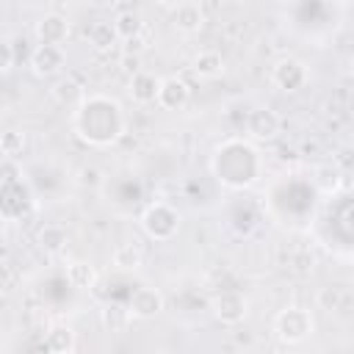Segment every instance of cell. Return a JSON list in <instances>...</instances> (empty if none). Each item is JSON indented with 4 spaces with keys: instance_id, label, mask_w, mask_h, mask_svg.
I'll list each match as a JSON object with an SVG mask.
<instances>
[{
    "instance_id": "cell-1",
    "label": "cell",
    "mask_w": 354,
    "mask_h": 354,
    "mask_svg": "<svg viewBox=\"0 0 354 354\" xmlns=\"http://www.w3.org/2000/svg\"><path fill=\"white\" fill-rule=\"evenodd\" d=\"M127 119L122 105L105 94H88L80 108L72 111V130L88 147H111L124 136Z\"/></svg>"
},
{
    "instance_id": "cell-2",
    "label": "cell",
    "mask_w": 354,
    "mask_h": 354,
    "mask_svg": "<svg viewBox=\"0 0 354 354\" xmlns=\"http://www.w3.org/2000/svg\"><path fill=\"white\" fill-rule=\"evenodd\" d=\"M213 174L232 191L246 188L260 177V152L241 138H227L213 155Z\"/></svg>"
},
{
    "instance_id": "cell-3",
    "label": "cell",
    "mask_w": 354,
    "mask_h": 354,
    "mask_svg": "<svg viewBox=\"0 0 354 354\" xmlns=\"http://www.w3.org/2000/svg\"><path fill=\"white\" fill-rule=\"evenodd\" d=\"M138 224H141L147 238H152V241H171L177 235V230H180V213L169 202H152V205L144 207Z\"/></svg>"
},
{
    "instance_id": "cell-4",
    "label": "cell",
    "mask_w": 354,
    "mask_h": 354,
    "mask_svg": "<svg viewBox=\"0 0 354 354\" xmlns=\"http://www.w3.org/2000/svg\"><path fill=\"white\" fill-rule=\"evenodd\" d=\"M315 329V321H313V313L307 307H285L279 310V315L274 318V332L282 343L293 346V343H301L313 335Z\"/></svg>"
},
{
    "instance_id": "cell-5",
    "label": "cell",
    "mask_w": 354,
    "mask_h": 354,
    "mask_svg": "<svg viewBox=\"0 0 354 354\" xmlns=\"http://www.w3.org/2000/svg\"><path fill=\"white\" fill-rule=\"evenodd\" d=\"M271 83L279 88V91H288V94H296L301 91L307 83H310V69L304 61L299 58H279L271 69Z\"/></svg>"
},
{
    "instance_id": "cell-6",
    "label": "cell",
    "mask_w": 354,
    "mask_h": 354,
    "mask_svg": "<svg viewBox=\"0 0 354 354\" xmlns=\"http://www.w3.org/2000/svg\"><path fill=\"white\" fill-rule=\"evenodd\" d=\"M210 313H213V318L218 324L235 326V324H241L246 318V299L238 290H221V293H216L210 299Z\"/></svg>"
},
{
    "instance_id": "cell-7",
    "label": "cell",
    "mask_w": 354,
    "mask_h": 354,
    "mask_svg": "<svg viewBox=\"0 0 354 354\" xmlns=\"http://www.w3.org/2000/svg\"><path fill=\"white\" fill-rule=\"evenodd\" d=\"M28 66L39 77H53L66 66V53L64 47H55V44H36L28 58Z\"/></svg>"
},
{
    "instance_id": "cell-8",
    "label": "cell",
    "mask_w": 354,
    "mask_h": 354,
    "mask_svg": "<svg viewBox=\"0 0 354 354\" xmlns=\"http://www.w3.org/2000/svg\"><path fill=\"white\" fill-rule=\"evenodd\" d=\"M69 30H72L69 19L58 11H50L44 17H39L36 25H33V33H36L39 44H55V47H61L69 39Z\"/></svg>"
},
{
    "instance_id": "cell-9",
    "label": "cell",
    "mask_w": 354,
    "mask_h": 354,
    "mask_svg": "<svg viewBox=\"0 0 354 354\" xmlns=\"http://www.w3.org/2000/svg\"><path fill=\"white\" fill-rule=\"evenodd\" d=\"M279 130H282V119H279L277 111H271V108H254V111H249V116H246V133L254 141H271V138L279 136Z\"/></svg>"
},
{
    "instance_id": "cell-10",
    "label": "cell",
    "mask_w": 354,
    "mask_h": 354,
    "mask_svg": "<svg viewBox=\"0 0 354 354\" xmlns=\"http://www.w3.org/2000/svg\"><path fill=\"white\" fill-rule=\"evenodd\" d=\"M171 25L174 30L191 36V33H199L202 25H205V6L196 3V0H183L177 3V8L171 11Z\"/></svg>"
},
{
    "instance_id": "cell-11",
    "label": "cell",
    "mask_w": 354,
    "mask_h": 354,
    "mask_svg": "<svg viewBox=\"0 0 354 354\" xmlns=\"http://www.w3.org/2000/svg\"><path fill=\"white\" fill-rule=\"evenodd\" d=\"M191 100V88L183 77L177 75H169L160 80V91H158V105L163 111H183Z\"/></svg>"
},
{
    "instance_id": "cell-12",
    "label": "cell",
    "mask_w": 354,
    "mask_h": 354,
    "mask_svg": "<svg viewBox=\"0 0 354 354\" xmlns=\"http://www.w3.org/2000/svg\"><path fill=\"white\" fill-rule=\"evenodd\" d=\"M127 307H130V315H133V318L149 321V318H155V315L163 310V296H160V290H155V288H136V290L130 293Z\"/></svg>"
},
{
    "instance_id": "cell-13",
    "label": "cell",
    "mask_w": 354,
    "mask_h": 354,
    "mask_svg": "<svg viewBox=\"0 0 354 354\" xmlns=\"http://www.w3.org/2000/svg\"><path fill=\"white\" fill-rule=\"evenodd\" d=\"M160 80L163 77H158V75H152V72H138V75H133L130 77V97L138 102V105H149V102H158V91H160Z\"/></svg>"
},
{
    "instance_id": "cell-14",
    "label": "cell",
    "mask_w": 354,
    "mask_h": 354,
    "mask_svg": "<svg viewBox=\"0 0 354 354\" xmlns=\"http://www.w3.org/2000/svg\"><path fill=\"white\" fill-rule=\"evenodd\" d=\"M144 28H147V22H144V17L136 11V8H122L116 17H113V30H116V36L122 39V41H138L141 39V33H144Z\"/></svg>"
},
{
    "instance_id": "cell-15",
    "label": "cell",
    "mask_w": 354,
    "mask_h": 354,
    "mask_svg": "<svg viewBox=\"0 0 354 354\" xmlns=\"http://www.w3.org/2000/svg\"><path fill=\"white\" fill-rule=\"evenodd\" d=\"M50 91H53V100H55L58 105L72 108V111H75V108H80V105H83V100L88 97V94H86V86H83L77 77H61Z\"/></svg>"
},
{
    "instance_id": "cell-16",
    "label": "cell",
    "mask_w": 354,
    "mask_h": 354,
    "mask_svg": "<svg viewBox=\"0 0 354 354\" xmlns=\"http://www.w3.org/2000/svg\"><path fill=\"white\" fill-rule=\"evenodd\" d=\"M75 343H77L75 329L66 326V324H55L44 335V351L47 354H72L75 351Z\"/></svg>"
},
{
    "instance_id": "cell-17",
    "label": "cell",
    "mask_w": 354,
    "mask_h": 354,
    "mask_svg": "<svg viewBox=\"0 0 354 354\" xmlns=\"http://www.w3.org/2000/svg\"><path fill=\"white\" fill-rule=\"evenodd\" d=\"M191 69L202 80H216V77L224 75V55L216 53V50H202V53H196Z\"/></svg>"
},
{
    "instance_id": "cell-18",
    "label": "cell",
    "mask_w": 354,
    "mask_h": 354,
    "mask_svg": "<svg viewBox=\"0 0 354 354\" xmlns=\"http://www.w3.org/2000/svg\"><path fill=\"white\" fill-rule=\"evenodd\" d=\"M66 282L77 290H88V288L97 285V268L86 260H72L66 266Z\"/></svg>"
},
{
    "instance_id": "cell-19",
    "label": "cell",
    "mask_w": 354,
    "mask_h": 354,
    "mask_svg": "<svg viewBox=\"0 0 354 354\" xmlns=\"http://www.w3.org/2000/svg\"><path fill=\"white\" fill-rule=\"evenodd\" d=\"M36 241H39V246H41L47 254H58L61 249H66L69 235H66V230H64L61 224H44V227L39 230Z\"/></svg>"
},
{
    "instance_id": "cell-20",
    "label": "cell",
    "mask_w": 354,
    "mask_h": 354,
    "mask_svg": "<svg viewBox=\"0 0 354 354\" xmlns=\"http://www.w3.org/2000/svg\"><path fill=\"white\" fill-rule=\"evenodd\" d=\"M130 307H124V304H116V301H111V304H105L102 310H100V321H102V326L108 329V332H122L127 324H130Z\"/></svg>"
},
{
    "instance_id": "cell-21",
    "label": "cell",
    "mask_w": 354,
    "mask_h": 354,
    "mask_svg": "<svg viewBox=\"0 0 354 354\" xmlns=\"http://www.w3.org/2000/svg\"><path fill=\"white\" fill-rule=\"evenodd\" d=\"M144 263V249L133 241V243H122V246H116V252H113V266L116 268H122V271H133V268H138Z\"/></svg>"
},
{
    "instance_id": "cell-22",
    "label": "cell",
    "mask_w": 354,
    "mask_h": 354,
    "mask_svg": "<svg viewBox=\"0 0 354 354\" xmlns=\"http://www.w3.org/2000/svg\"><path fill=\"white\" fill-rule=\"evenodd\" d=\"M116 30H113V22H105V19H97L91 28H88V41L97 47V50H108L116 44Z\"/></svg>"
},
{
    "instance_id": "cell-23",
    "label": "cell",
    "mask_w": 354,
    "mask_h": 354,
    "mask_svg": "<svg viewBox=\"0 0 354 354\" xmlns=\"http://www.w3.org/2000/svg\"><path fill=\"white\" fill-rule=\"evenodd\" d=\"M0 149H3V155H6L8 160L17 158V155H22V149H25V133H19V130H6L3 138H0Z\"/></svg>"
},
{
    "instance_id": "cell-24",
    "label": "cell",
    "mask_w": 354,
    "mask_h": 354,
    "mask_svg": "<svg viewBox=\"0 0 354 354\" xmlns=\"http://www.w3.org/2000/svg\"><path fill=\"white\" fill-rule=\"evenodd\" d=\"M315 183H318V188H324L326 194L335 191V188L340 185V169H337V166H318Z\"/></svg>"
},
{
    "instance_id": "cell-25",
    "label": "cell",
    "mask_w": 354,
    "mask_h": 354,
    "mask_svg": "<svg viewBox=\"0 0 354 354\" xmlns=\"http://www.w3.org/2000/svg\"><path fill=\"white\" fill-rule=\"evenodd\" d=\"M14 66V44L11 39H3L0 41V72H11Z\"/></svg>"
},
{
    "instance_id": "cell-26",
    "label": "cell",
    "mask_w": 354,
    "mask_h": 354,
    "mask_svg": "<svg viewBox=\"0 0 354 354\" xmlns=\"http://www.w3.org/2000/svg\"><path fill=\"white\" fill-rule=\"evenodd\" d=\"M119 64H122V72L130 75V77L138 75V72H144V69H141V55H138V53H124Z\"/></svg>"
},
{
    "instance_id": "cell-27",
    "label": "cell",
    "mask_w": 354,
    "mask_h": 354,
    "mask_svg": "<svg viewBox=\"0 0 354 354\" xmlns=\"http://www.w3.org/2000/svg\"><path fill=\"white\" fill-rule=\"evenodd\" d=\"M335 166L337 169H354V147H340L335 155Z\"/></svg>"
},
{
    "instance_id": "cell-28",
    "label": "cell",
    "mask_w": 354,
    "mask_h": 354,
    "mask_svg": "<svg viewBox=\"0 0 354 354\" xmlns=\"http://www.w3.org/2000/svg\"><path fill=\"white\" fill-rule=\"evenodd\" d=\"M80 174H83V183H88V185H97L100 183V171L97 169H83Z\"/></svg>"
},
{
    "instance_id": "cell-29",
    "label": "cell",
    "mask_w": 354,
    "mask_h": 354,
    "mask_svg": "<svg viewBox=\"0 0 354 354\" xmlns=\"http://www.w3.org/2000/svg\"><path fill=\"white\" fill-rule=\"evenodd\" d=\"M351 77H354V61H351Z\"/></svg>"
},
{
    "instance_id": "cell-30",
    "label": "cell",
    "mask_w": 354,
    "mask_h": 354,
    "mask_svg": "<svg viewBox=\"0 0 354 354\" xmlns=\"http://www.w3.org/2000/svg\"><path fill=\"white\" fill-rule=\"evenodd\" d=\"M158 354H171V351H158Z\"/></svg>"
},
{
    "instance_id": "cell-31",
    "label": "cell",
    "mask_w": 354,
    "mask_h": 354,
    "mask_svg": "<svg viewBox=\"0 0 354 354\" xmlns=\"http://www.w3.org/2000/svg\"><path fill=\"white\" fill-rule=\"evenodd\" d=\"M343 354H351V351H343Z\"/></svg>"
}]
</instances>
